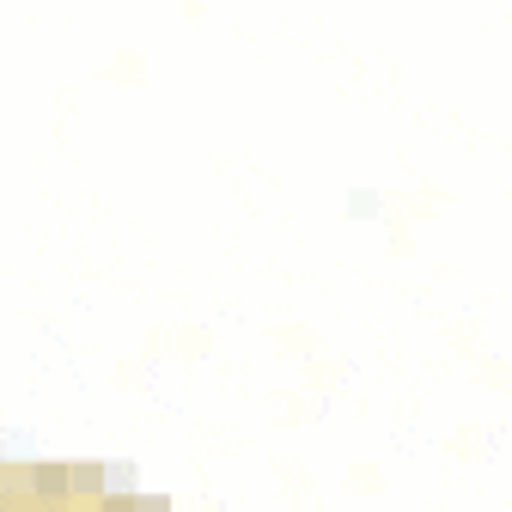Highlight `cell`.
Masks as SVG:
<instances>
[{
	"label": "cell",
	"instance_id": "1",
	"mask_svg": "<svg viewBox=\"0 0 512 512\" xmlns=\"http://www.w3.org/2000/svg\"><path fill=\"white\" fill-rule=\"evenodd\" d=\"M0 512H165V506L141 494H116L92 470L0 464Z\"/></svg>",
	"mask_w": 512,
	"mask_h": 512
}]
</instances>
